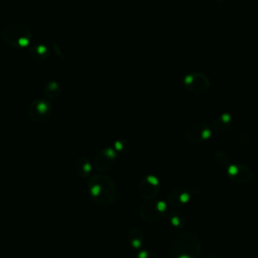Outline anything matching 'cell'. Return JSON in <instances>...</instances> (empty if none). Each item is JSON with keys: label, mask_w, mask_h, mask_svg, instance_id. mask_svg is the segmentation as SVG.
I'll list each match as a JSON object with an SVG mask.
<instances>
[{"label": "cell", "mask_w": 258, "mask_h": 258, "mask_svg": "<svg viewBox=\"0 0 258 258\" xmlns=\"http://www.w3.org/2000/svg\"><path fill=\"white\" fill-rule=\"evenodd\" d=\"M88 188L92 200L99 206H110L115 200V182L109 175L105 173L93 175L88 182Z\"/></svg>", "instance_id": "1"}, {"label": "cell", "mask_w": 258, "mask_h": 258, "mask_svg": "<svg viewBox=\"0 0 258 258\" xmlns=\"http://www.w3.org/2000/svg\"><path fill=\"white\" fill-rule=\"evenodd\" d=\"M170 258H200L202 242L192 232H182L176 235L169 246Z\"/></svg>", "instance_id": "2"}, {"label": "cell", "mask_w": 258, "mask_h": 258, "mask_svg": "<svg viewBox=\"0 0 258 258\" xmlns=\"http://www.w3.org/2000/svg\"><path fill=\"white\" fill-rule=\"evenodd\" d=\"M2 37L4 41L14 48H25L29 45L32 39V32L24 24H9L3 32Z\"/></svg>", "instance_id": "3"}, {"label": "cell", "mask_w": 258, "mask_h": 258, "mask_svg": "<svg viewBox=\"0 0 258 258\" xmlns=\"http://www.w3.org/2000/svg\"><path fill=\"white\" fill-rule=\"evenodd\" d=\"M166 212V204L162 201H150L140 209V216L148 222L159 221Z\"/></svg>", "instance_id": "4"}, {"label": "cell", "mask_w": 258, "mask_h": 258, "mask_svg": "<svg viewBox=\"0 0 258 258\" xmlns=\"http://www.w3.org/2000/svg\"><path fill=\"white\" fill-rule=\"evenodd\" d=\"M51 114V104L45 99H36L28 107V117L34 122H43Z\"/></svg>", "instance_id": "5"}, {"label": "cell", "mask_w": 258, "mask_h": 258, "mask_svg": "<svg viewBox=\"0 0 258 258\" xmlns=\"http://www.w3.org/2000/svg\"><path fill=\"white\" fill-rule=\"evenodd\" d=\"M212 136V129L206 123H197L190 125L186 132L185 138L192 143H201L207 141Z\"/></svg>", "instance_id": "6"}, {"label": "cell", "mask_w": 258, "mask_h": 258, "mask_svg": "<svg viewBox=\"0 0 258 258\" xmlns=\"http://www.w3.org/2000/svg\"><path fill=\"white\" fill-rule=\"evenodd\" d=\"M229 178L237 183H248L253 178L251 169L243 164H230L226 168Z\"/></svg>", "instance_id": "7"}, {"label": "cell", "mask_w": 258, "mask_h": 258, "mask_svg": "<svg viewBox=\"0 0 258 258\" xmlns=\"http://www.w3.org/2000/svg\"><path fill=\"white\" fill-rule=\"evenodd\" d=\"M117 156V152L113 148H105L101 150L95 158V167L99 172L108 171L113 165Z\"/></svg>", "instance_id": "8"}, {"label": "cell", "mask_w": 258, "mask_h": 258, "mask_svg": "<svg viewBox=\"0 0 258 258\" xmlns=\"http://www.w3.org/2000/svg\"><path fill=\"white\" fill-rule=\"evenodd\" d=\"M138 189L144 199H154L160 190L159 180L154 175H148L140 181Z\"/></svg>", "instance_id": "9"}, {"label": "cell", "mask_w": 258, "mask_h": 258, "mask_svg": "<svg viewBox=\"0 0 258 258\" xmlns=\"http://www.w3.org/2000/svg\"><path fill=\"white\" fill-rule=\"evenodd\" d=\"M184 86L189 91L198 93L207 90L210 86V82L205 75L199 73H191L184 78Z\"/></svg>", "instance_id": "10"}, {"label": "cell", "mask_w": 258, "mask_h": 258, "mask_svg": "<svg viewBox=\"0 0 258 258\" xmlns=\"http://www.w3.org/2000/svg\"><path fill=\"white\" fill-rule=\"evenodd\" d=\"M190 191L184 187H177L168 194V203L173 207H181L190 200Z\"/></svg>", "instance_id": "11"}, {"label": "cell", "mask_w": 258, "mask_h": 258, "mask_svg": "<svg viewBox=\"0 0 258 258\" xmlns=\"http://www.w3.org/2000/svg\"><path fill=\"white\" fill-rule=\"evenodd\" d=\"M29 54L36 60H44L49 56L48 48L41 43L33 45L28 49Z\"/></svg>", "instance_id": "12"}, {"label": "cell", "mask_w": 258, "mask_h": 258, "mask_svg": "<svg viewBox=\"0 0 258 258\" xmlns=\"http://www.w3.org/2000/svg\"><path fill=\"white\" fill-rule=\"evenodd\" d=\"M76 170L79 176L87 177L92 170V165L86 157L81 156L76 160Z\"/></svg>", "instance_id": "13"}, {"label": "cell", "mask_w": 258, "mask_h": 258, "mask_svg": "<svg viewBox=\"0 0 258 258\" xmlns=\"http://www.w3.org/2000/svg\"><path fill=\"white\" fill-rule=\"evenodd\" d=\"M231 122H232V117L229 114H227V113L222 114L221 116L217 117L214 120V123H213L214 130L219 131V132H223V131H225L226 129H228L230 127Z\"/></svg>", "instance_id": "14"}, {"label": "cell", "mask_w": 258, "mask_h": 258, "mask_svg": "<svg viewBox=\"0 0 258 258\" xmlns=\"http://www.w3.org/2000/svg\"><path fill=\"white\" fill-rule=\"evenodd\" d=\"M60 91H61L60 84L56 81H49L44 86V94L46 97L50 99H54L58 97V95L60 94Z\"/></svg>", "instance_id": "15"}, {"label": "cell", "mask_w": 258, "mask_h": 258, "mask_svg": "<svg viewBox=\"0 0 258 258\" xmlns=\"http://www.w3.org/2000/svg\"><path fill=\"white\" fill-rule=\"evenodd\" d=\"M128 238L131 243V245L134 248H140L143 244V234L142 232L137 228H132L128 233Z\"/></svg>", "instance_id": "16"}, {"label": "cell", "mask_w": 258, "mask_h": 258, "mask_svg": "<svg viewBox=\"0 0 258 258\" xmlns=\"http://www.w3.org/2000/svg\"><path fill=\"white\" fill-rule=\"evenodd\" d=\"M214 158H215L216 162H217L221 167L225 168V170H226V168L230 165L229 160H228V158H227V155H226L223 151H221V150H217V151L214 153Z\"/></svg>", "instance_id": "17"}, {"label": "cell", "mask_w": 258, "mask_h": 258, "mask_svg": "<svg viewBox=\"0 0 258 258\" xmlns=\"http://www.w3.org/2000/svg\"><path fill=\"white\" fill-rule=\"evenodd\" d=\"M169 222L172 226L176 228H180L184 224L183 217L178 212H175V211H172L169 213Z\"/></svg>", "instance_id": "18"}, {"label": "cell", "mask_w": 258, "mask_h": 258, "mask_svg": "<svg viewBox=\"0 0 258 258\" xmlns=\"http://www.w3.org/2000/svg\"><path fill=\"white\" fill-rule=\"evenodd\" d=\"M136 258H157V256L155 255V253H153L152 251L149 250H143L141 252L138 253Z\"/></svg>", "instance_id": "19"}, {"label": "cell", "mask_w": 258, "mask_h": 258, "mask_svg": "<svg viewBox=\"0 0 258 258\" xmlns=\"http://www.w3.org/2000/svg\"><path fill=\"white\" fill-rule=\"evenodd\" d=\"M204 258H219V257L217 255H215V254H209V255L205 256Z\"/></svg>", "instance_id": "20"}]
</instances>
